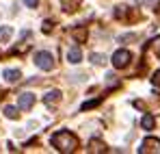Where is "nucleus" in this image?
Masks as SVG:
<instances>
[{"label":"nucleus","instance_id":"obj_16","mask_svg":"<svg viewBox=\"0 0 160 154\" xmlns=\"http://www.w3.org/2000/svg\"><path fill=\"white\" fill-rule=\"evenodd\" d=\"M152 48H154V52H156V54L160 56V37H156V39H154V44H152Z\"/></svg>","mask_w":160,"mask_h":154},{"label":"nucleus","instance_id":"obj_18","mask_svg":"<svg viewBox=\"0 0 160 154\" xmlns=\"http://www.w3.org/2000/svg\"><path fill=\"white\" fill-rule=\"evenodd\" d=\"M91 59H93V61H95V63H104V61H106V59H104V56H102V54H93V56H91Z\"/></svg>","mask_w":160,"mask_h":154},{"label":"nucleus","instance_id":"obj_1","mask_svg":"<svg viewBox=\"0 0 160 154\" xmlns=\"http://www.w3.org/2000/svg\"><path fill=\"white\" fill-rule=\"evenodd\" d=\"M52 146L58 152H76V148H78V137L72 135L69 130L54 132L52 135Z\"/></svg>","mask_w":160,"mask_h":154},{"label":"nucleus","instance_id":"obj_14","mask_svg":"<svg viewBox=\"0 0 160 154\" xmlns=\"http://www.w3.org/2000/svg\"><path fill=\"white\" fill-rule=\"evenodd\" d=\"M4 115H7L9 119H15V117H18V109H15V106H7V109H4Z\"/></svg>","mask_w":160,"mask_h":154},{"label":"nucleus","instance_id":"obj_9","mask_svg":"<svg viewBox=\"0 0 160 154\" xmlns=\"http://www.w3.org/2000/svg\"><path fill=\"white\" fill-rule=\"evenodd\" d=\"M61 102V91H50V93H46V104L48 106H52V104H58Z\"/></svg>","mask_w":160,"mask_h":154},{"label":"nucleus","instance_id":"obj_19","mask_svg":"<svg viewBox=\"0 0 160 154\" xmlns=\"http://www.w3.org/2000/svg\"><path fill=\"white\" fill-rule=\"evenodd\" d=\"M37 2H39V0H26V7L32 9V7H37Z\"/></svg>","mask_w":160,"mask_h":154},{"label":"nucleus","instance_id":"obj_5","mask_svg":"<svg viewBox=\"0 0 160 154\" xmlns=\"http://www.w3.org/2000/svg\"><path fill=\"white\" fill-rule=\"evenodd\" d=\"M32 104H35V96L32 93H22L20 100H18V109L20 111H28V109H32Z\"/></svg>","mask_w":160,"mask_h":154},{"label":"nucleus","instance_id":"obj_10","mask_svg":"<svg viewBox=\"0 0 160 154\" xmlns=\"http://www.w3.org/2000/svg\"><path fill=\"white\" fill-rule=\"evenodd\" d=\"M141 126H143L145 130H152L154 126H156V119H154V115H149V113H147V115L141 119Z\"/></svg>","mask_w":160,"mask_h":154},{"label":"nucleus","instance_id":"obj_2","mask_svg":"<svg viewBox=\"0 0 160 154\" xmlns=\"http://www.w3.org/2000/svg\"><path fill=\"white\" fill-rule=\"evenodd\" d=\"M35 65H37L39 70H43V72H50L54 67L52 52H37V54H35Z\"/></svg>","mask_w":160,"mask_h":154},{"label":"nucleus","instance_id":"obj_13","mask_svg":"<svg viewBox=\"0 0 160 154\" xmlns=\"http://www.w3.org/2000/svg\"><path fill=\"white\" fill-rule=\"evenodd\" d=\"M11 35H13V28L11 26H2L0 28V41H9Z\"/></svg>","mask_w":160,"mask_h":154},{"label":"nucleus","instance_id":"obj_4","mask_svg":"<svg viewBox=\"0 0 160 154\" xmlns=\"http://www.w3.org/2000/svg\"><path fill=\"white\" fill-rule=\"evenodd\" d=\"M130 59H132V54H130L128 50H117L115 54H112V65H115L117 70H121V67H128Z\"/></svg>","mask_w":160,"mask_h":154},{"label":"nucleus","instance_id":"obj_8","mask_svg":"<svg viewBox=\"0 0 160 154\" xmlns=\"http://www.w3.org/2000/svg\"><path fill=\"white\" fill-rule=\"evenodd\" d=\"M72 35H74V39H76L78 44H84V41H87V28H84V26L74 28V30H72Z\"/></svg>","mask_w":160,"mask_h":154},{"label":"nucleus","instance_id":"obj_17","mask_svg":"<svg viewBox=\"0 0 160 154\" xmlns=\"http://www.w3.org/2000/svg\"><path fill=\"white\" fill-rule=\"evenodd\" d=\"M152 82H154V87H160V70L154 74V78H152Z\"/></svg>","mask_w":160,"mask_h":154},{"label":"nucleus","instance_id":"obj_7","mask_svg":"<svg viewBox=\"0 0 160 154\" xmlns=\"http://www.w3.org/2000/svg\"><path fill=\"white\" fill-rule=\"evenodd\" d=\"M80 59H82V52H80L78 46L69 48V52H67V61H69V63H80Z\"/></svg>","mask_w":160,"mask_h":154},{"label":"nucleus","instance_id":"obj_6","mask_svg":"<svg viewBox=\"0 0 160 154\" xmlns=\"http://www.w3.org/2000/svg\"><path fill=\"white\" fill-rule=\"evenodd\" d=\"M80 2H82V0H61V4H63V9H65L67 13H74V11H78Z\"/></svg>","mask_w":160,"mask_h":154},{"label":"nucleus","instance_id":"obj_15","mask_svg":"<svg viewBox=\"0 0 160 154\" xmlns=\"http://www.w3.org/2000/svg\"><path fill=\"white\" fill-rule=\"evenodd\" d=\"M52 26H54V24L50 22V20H46V22H43V26H41V30L48 35V33H52Z\"/></svg>","mask_w":160,"mask_h":154},{"label":"nucleus","instance_id":"obj_3","mask_svg":"<svg viewBox=\"0 0 160 154\" xmlns=\"http://www.w3.org/2000/svg\"><path fill=\"white\" fill-rule=\"evenodd\" d=\"M160 154V141L158 139H154V137H147V139H143V143H141V148H138V154Z\"/></svg>","mask_w":160,"mask_h":154},{"label":"nucleus","instance_id":"obj_11","mask_svg":"<svg viewBox=\"0 0 160 154\" xmlns=\"http://www.w3.org/2000/svg\"><path fill=\"white\" fill-rule=\"evenodd\" d=\"M2 76L7 78V82H15V80H20V72L18 70H4Z\"/></svg>","mask_w":160,"mask_h":154},{"label":"nucleus","instance_id":"obj_12","mask_svg":"<svg viewBox=\"0 0 160 154\" xmlns=\"http://www.w3.org/2000/svg\"><path fill=\"white\" fill-rule=\"evenodd\" d=\"M89 152H106V146H104L102 141L93 139V141H91V148H89Z\"/></svg>","mask_w":160,"mask_h":154}]
</instances>
